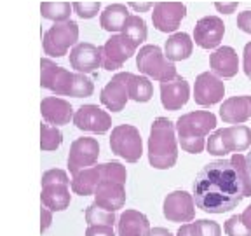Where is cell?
I'll use <instances>...</instances> for the list:
<instances>
[{"instance_id":"ac0fdd59","label":"cell","mask_w":251,"mask_h":236,"mask_svg":"<svg viewBox=\"0 0 251 236\" xmlns=\"http://www.w3.org/2000/svg\"><path fill=\"white\" fill-rule=\"evenodd\" d=\"M225 33V25L218 16H204L194 27V40L202 49H215Z\"/></svg>"},{"instance_id":"ba28073f","label":"cell","mask_w":251,"mask_h":236,"mask_svg":"<svg viewBox=\"0 0 251 236\" xmlns=\"http://www.w3.org/2000/svg\"><path fill=\"white\" fill-rule=\"evenodd\" d=\"M136 67L147 77L164 83V81H173L176 79V67L175 63L166 58L164 51L155 44H147L140 49L136 55Z\"/></svg>"},{"instance_id":"d590c367","label":"cell","mask_w":251,"mask_h":236,"mask_svg":"<svg viewBox=\"0 0 251 236\" xmlns=\"http://www.w3.org/2000/svg\"><path fill=\"white\" fill-rule=\"evenodd\" d=\"M86 236H115L112 226H87Z\"/></svg>"},{"instance_id":"d6a6232c","label":"cell","mask_w":251,"mask_h":236,"mask_svg":"<svg viewBox=\"0 0 251 236\" xmlns=\"http://www.w3.org/2000/svg\"><path fill=\"white\" fill-rule=\"evenodd\" d=\"M190 224H192V236H222V228L215 220L199 219Z\"/></svg>"},{"instance_id":"f1b7e54d","label":"cell","mask_w":251,"mask_h":236,"mask_svg":"<svg viewBox=\"0 0 251 236\" xmlns=\"http://www.w3.org/2000/svg\"><path fill=\"white\" fill-rule=\"evenodd\" d=\"M70 2H42L40 4V14L46 20L56 21V23H65L70 20L72 14Z\"/></svg>"},{"instance_id":"e575fe53","label":"cell","mask_w":251,"mask_h":236,"mask_svg":"<svg viewBox=\"0 0 251 236\" xmlns=\"http://www.w3.org/2000/svg\"><path fill=\"white\" fill-rule=\"evenodd\" d=\"M72 7H74V11L77 12L78 18H82V20H91V18H94V16H98L100 9H101V5H100V2H75V4H72Z\"/></svg>"},{"instance_id":"7a4b0ae2","label":"cell","mask_w":251,"mask_h":236,"mask_svg":"<svg viewBox=\"0 0 251 236\" xmlns=\"http://www.w3.org/2000/svg\"><path fill=\"white\" fill-rule=\"evenodd\" d=\"M40 86L59 96L87 98L94 93V83L84 74H72L49 58L40 59Z\"/></svg>"},{"instance_id":"4316f807","label":"cell","mask_w":251,"mask_h":236,"mask_svg":"<svg viewBox=\"0 0 251 236\" xmlns=\"http://www.w3.org/2000/svg\"><path fill=\"white\" fill-rule=\"evenodd\" d=\"M129 11L124 4H112L105 7V11L100 16V25L106 31H122L126 20L129 18Z\"/></svg>"},{"instance_id":"44dd1931","label":"cell","mask_w":251,"mask_h":236,"mask_svg":"<svg viewBox=\"0 0 251 236\" xmlns=\"http://www.w3.org/2000/svg\"><path fill=\"white\" fill-rule=\"evenodd\" d=\"M190 100V84L178 75L173 81L161 83V103L166 110H180Z\"/></svg>"},{"instance_id":"5b68a950","label":"cell","mask_w":251,"mask_h":236,"mask_svg":"<svg viewBox=\"0 0 251 236\" xmlns=\"http://www.w3.org/2000/svg\"><path fill=\"white\" fill-rule=\"evenodd\" d=\"M103 180H117L126 184V180H127L126 166L119 161H108L82 170L72 178V191L78 196H89Z\"/></svg>"},{"instance_id":"cb8c5ba5","label":"cell","mask_w":251,"mask_h":236,"mask_svg":"<svg viewBox=\"0 0 251 236\" xmlns=\"http://www.w3.org/2000/svg\"><path fill=\"white\" fill-rule=\"evenodd\" d=\"M220 118L227 124H243L251 119V96H230L220 107Z\"/></svg>"},{"instance_id":"2e32d148","label":"cell","mask_w":251,"mask_h":236,"mask_svg":"<svg viewBox=\"0 0 251 236\" xmlns=\"http://www.w3.org/2000/svg\"><path fill=\"white\" fill-rule=\"evenodd\" d=\"M225 96V84L213 72H202L197 75L194 84V100L201 107H211L222 102Z\"/></svg>"},{"instance_id":"8992f818","label":"cell","mask_w":251,"mask_h":236,"mask_svg":"<svg viewBox=\"0 0 251 236\" xmlns=\"http://www.w3.org/2000/svg\"><path fill=\"white\" fill-rule=\"evenodd\" d=\"M251 147V130L244 124H232L213 131L206 149L211 156L225 157L228 152L241 154Z\"/></svg>"},{"instance_id":"484cf974","label":"cell","mask_w":251,"mask_h":236,"mask_svg":"<svg viewBox=\"0 0 251 236\" xmlns=\"http://www.w3.org/2000/svg\"><path fill=\"white\" fill-rule=\"evenodd\" d=\"M194 51V40L190 39L188 33L185 31H176L173 33L164 44V55L169 61H183V59L190 58Z\"/></svg>"},{"instance_id":"d4e9b609","label":"cell","mask_w":251,"mask_h":236,"mask_svg":"<svg viewBox=\"0 0 251 236\" xmlns=\"http://www.w3.org/2000/svg\"><path fill=\"white\" fill-rule=\"evenodd\" d=\"M150 229V220L138 210H126L117 220L119 236H145Z\"/></svg>"},{"instance_id":"30bf717a","label":"cell","mask_w":251,"mask_h":236,"mask_svg":"<svg viewBox=\"0 0 251 236\" xmlns=\"http://www.w3.org/2000/svg\"><path fill=\"white\" fill-rule=\"evenodd\" d=\"M78 40V25L75 21H65V23H54L44 33L42 49L47 56L61 58L68 53L74 44Z\"/></svg>"},{"instance_id":"ab89813d","label":"cell","mask_w":251,"mask_h":236,"mask_svg":"<svg viewBox=\"0 0 251 236\" xmlns=\"http://www.w3.org/2000/svg\"><path fill=\"white\" fill-rule=\"evenodd\" d=\"M215 7L218 9L220 12H224V14H232V12L237 9V4H235V2H232V4H222V2H216Z\"/></svg>"},{"instance_id":"74e56055","label":"cell","mask_w":251,"mask_h":236,"mask_svg":"<svg viewBox=\"0 0 251 236\" xmlns=\"http://www.w3.org/2000/svg\"><path fill=\"white\" fill-rule=\"evenodd\" d=\"M243 70L246 74L248 79H251V42H248L244 46L243 51Z\"/></svg>"},{"instance_id":"3957f363","label":"cell","mask_w":251,"mask_h":236,"mask_svg":"<svg viewBox=\"0 0 251 236\" xmlns=\"http://www.w3.org/2000/svg\"><path fill=\"white\" fill-rule=\"evenodd\" d=\"M176 126L168 118H157L150 126L149 163L155 170H169L178 161Z\"/></svg>"},{"instance_id":"7bdbcfd3","label":"cell","mask_w":251,"mask_h":236,"mask_svg":"<svg viewBox=\"0 0 251 236\" xmlns=\"http://www.w3.org/2000/svg\"><path fill=\"white\" fill-rule=\"evenodd\" d=\"M176 236H192V224H190V222L181 224V228L178 229Z\"/></svg>"},{"instance_id":"83f0119b","label":"cell","mask_w":251,"mask_h":236,"mask_svg":"<svg viewBox=\"0 0 251 236\" xmlns=\"http://www.w3.org/2000/svg\"><path fill=\"white\" fill-rule=\"evenodd\" d=\"M153 94V86L145 75H129V100L138 103L150 102Z\"/></svg>"},{"instance_id":"5bb4252c","label":"cell","mask_w":251,"mask_h":236,"mask_svg":"<svg viewBox=\"0 0 251 236\" xmlns=\"http://www.w3.org/2000/svg\"><path fill=\"white\" fill-rule=\"evenodd\" d=\"M129 75L131 72H119L105 84L100 93V102L112 112L124 110L129 100Z\"/></svg>"},{"instance_id":"f35d334b","label":"cell","mask_w":251,"mask_h":236,"mask_svg":"<svg viewBox=\"0 0 251 236\" xmlns=\"http://www.w3.org/2000/svg\"><path fill=\"white\" fill-rule=\"evenodd\" d=\"M40 217H42V224H40V231L46 233L47 229H49V226H51L52 222V212L49 208H46L44 206L42 210H40Z\"/></svg>"},{"instance_id":"9a60e30c","label":"cell","mask_w":251,"mask_h":236,"mask_svg":"<svg viewBox=\"0 0 251 236\" xmlns=\"http://www.w3.org/2000/svg\"><path fill=\"white\" fill-rule=\"evenodd\" d=\"M74 124L80 131L103 135L112 128V118L108 112L101 110L98 105L87 103V105L78 107V110L74 114Z\"/></svg>"},{"instance_id":"e0dca14e","label":"cell","mask_w":251,"mask_h":236,"mask_svg":"<svg viewBox=\"0 0 251 236\" xmlns=\"http://www.w3.org/2000/svg\"><path fill=\"white\" fill-rule=\"evenodd\" d=\"M185 14H187V7L181 2H159L153 5L152 23L159 31L173 33L178 30Z\"/></svg>"},{"instance_id":"9c48e42d","label":"cell","mask_w":251,"mask_h":236,"mask_svg":"<svg viewBox=\"0 0 251 236\" xmlns=\"http://www.w3.org/2000/svg\"><path fill=\"white\" fill-rule=\"evenodd\" d=\"M110 149L115 156L122 157L127 163L140 161L143 154V140L136 126L119 124L112 130L110 137Z\"/></svg>"},{"instance_id":"8fae6325","label":"cell","mask_w":251,"mask_h":236,"mask_svg":"<svg viewBox=\"0 0 251 236\" xmlns=\"http://www.w3.org/2000/svg\"><path fill=\"white\" fill-rule=\"evenodd\" d=\"M100 156V144L96 138L89 137H80L75 138L70 146V152H68L67 166L68 172L72 175H77L82 170L91 168L96 165Z\"/></svg>"},{"instance_id":"1f68e13d","label":"cell","mask_w":251,"mask_h":236,"mask_svg":"<svg viewBox=\"0 0 251 236\" xmlns=\"http://www.w3.org/2000/svg\"><path fill=\"white\" fill-rule=\"evenodd\" d=\"M86 222L89 226H112L117 222V217L114 212H106L96 203L89 205L86 208Z\"/></svg>"},{"instance_id":"ee69618b","label":"cell","mask_w":251,"mask_h":236,"mask_svg":"<svg viewBox=\"0 0 251 236\" xmlns=\"http://www.w3.org/2000/svg\"><path fill=\"white\" fill-rule=\"evenodd\" d=\"M246 168H248V175H250V182H251V149L246 154Z\"/></svg>"},{"instance_id":"d6986e66","label":"cell","mask_w":251,"mask_h":236,"mask_svg":"<svg viewBox=\"0 0 251 236\" xmlns=\"http://www.w3.org/2000/svg\"><path fill=\"white\" fill-rule=\"evenodd\" d=\"M94 203L101 206L106 212H117L126 205L127 194H126V184L117 180H103L94 189Z\"/></svg>"},{"instance_id":"52a82bcc","label":"cell","mask_w":251,"mask_h":236,"mask_svg":"<svg viewBox=\"0 0 251 236\" xmlns=\"http://www.w3.org/2000/svg\"><path fill=\"white\" fill-rule=\"evenodd\" d=\"M70 178L65 170L52 168L44 172L42 175V194L40 200L46 208L51 212H63L72 203L70 194Z\"/></svg>"},{"instance_id":"7c38bea8","label":"cell","mask_w":251,"mask_h":236,"mask_svg":"<svg viewBox=\"0 0 251 236\" xmlns=\"http://www.w3.org/2000/svg\"><path fill=\"white\" fill-rule=\"evenodd\" d=\"M138 46L122 33L112 35L101 46V65L105 70H117L136 53Z\"/></svg>"},{"instance_id":"6da1fadb","label":"cell","mask_w":251,"mask_h":236,"mask_svg":"<svg viewBox=\"0 0 251 236\" xmlns=\"http://www.w3.org/2000/svg\"><path fill=\"white\" fill-rule=\"evenodd\" d=\"M196 206L206 213L234 210L244 198L251 196V182L246 156L234 154L230 159H216L197 173L192 185Z\"/></svg>"},{"instance_id":"60d3db41","label":"cell","mask_w":251,"mask_h":236,"mask_svg":"<svg viewBox=\"0 0 251 236\" xmlns=\"http://www.w3.org/2000/svg\"><path fill=\"white\" fill-rule=\"evenodd\" d=\"M145 236H173V235L166 228H150Z\"/></svg>"},{"instance_id":"7402d4cb","label":"cell","mask_w":251,"mask_h":236,"mask_svg":"<svg viewBox=\"0 0 251 236\" xmlns=\"http://www.w3.org/2000/svg\"><path fill=\"white\" fill-rule=\"evenodd\" d=\"M40 114L49 124L63 126L74 119V107L70 105V102L58 96H46L40 103Z\"/></svg>"},{"instance_id":"4dcf8cb0","label":"cell","mask_w":251,"mask_h":236,"mask_svg":"<svg viewBox=\"0 0 251 236\" xmlns=\"http://www.w3.org/2000/svg\"><path fill=\"white\" fill-rule=\"evenodd\" d=\"M63 144V133L58 126L40 124V149L46 152L56 150Z\"/></svg>"},{"instance_id":"f6af8a7d","label":"cell","mask_w":251,"mask_h":236,"mask_svg":"<svg viewBox=\"0 0 251 236\" xmlns=\"http://www.w3.org/2000/svg\"><path fill=\"white\" fill-rule=\"evenodd\" d=\"M131 5V7H133V9H136V11H145V9H149L150 7V4H143V5H140V4H134V2H133V4H129Z\"/></svg>"},{"instance_id":"836d02e7","label":"cell","mask_w":251,"mask_h":236,"mask_svg":"<svg viewBox=\"0 0 251 236\" xmlns=\"http://www.w3.org/2000/svg\"><path fill=\"white\" fill-rule=\"evenodd\" d=\"M227 236H251V229H248L244 226V222L241 220V215H232L230 219L225 220L224 226Z\"/></svg>"},{"instance_id":"b9f144b4","label":"cell","mask_w":251,"mask_h":236,"mask_svg":"<svg viewBox=\"0 0 251 236\" xmlns=\"http://www.w3.org/2000/svg\"><path fill=\"white\" fill-rule=\"evenodd\" d=\"M241 220H243L244 226H246L248 229H251V205H250V206H246V208H244V212L241 213Z\"/></svg>"},{"instance_id":"603a6c76","label":"cell","mask_w":251,"mask_h":236,"mask_svg":"<svg viewBox=\"0 0 251 236\" xmlns=\"http://www.w3.org/2000/svg\"><path fill=\"white\" fill-rule=\"evenodd\" d=\"M209 67H211V72L216 77H235L237 72H239V58H237L235 49L230 46L218 47L209 56Z\"/></svg>"},{"instance_id":"4fadbf2b","label":"cell","mask_w":251,"mask_h":236,"mask_svg":"<svg viewBox=\"0 0 251 236\" xmlns=\"http://www.w3.org/2000/svg\"><path fill=\"white\" fill-rule=\"evenodd\" d=\"M162 212L169 222H192L196 219V200L187 191H173L166 196Z\"/></svg>"},{"instance_id":"f546056e","label":"cell","mask_w":251,"mask_h":236,"mask_svg":"<svg viewBox=\"0 0 251 236\" xmlns=\"http://www.w3.org/2000/svg\"><path fill=\"white\" fill-rule=\"evenodd\" d=\"M122 35L133 40L136 46H140L143 40H147V23L140 16H129L122 28Z\"/></svg>"},{"instance_id":"277c9868","label":"cell","mask_w":251,"mask_h":236,"mask_svg":"<svg viewBox=\"0 0 251 236\" xmlns=\"http://www.w3.org/2000/svg\"><path fill=\"white\" fill-rule=\"evenodd\" d=\"M175 126L181 149L188 154H201L206 147V135L216 128V116L209 110H194L181 116Z\"/></svg>"},{"instance_id":"ffe728a7","label":"cell","mask_w":251,"mask_h":236,"mask_svg":"<svg viewBox=\"0 0 251 236\" xmlns=\"http://www.w3.org/2000/svg\"><path fill=\"white\" fill-rule=\"evenodd\" d=\"M70 67L78 74H93L101 67V47L80 42L70 51Z\"/></svg>"},{"instance_id":"8d00e7d4","label":"cell","mask_w":251,"mask_h":236,"mask_svg":"<svg viewBox=\"0 0 251 236\" xmlns=\"http://www.w3.org/2000/svg\"><path fill=\"white\" fill-rule=\"evenodd\" d=\"M237 28L251 35V11H243L237 16Z\"/></svg>"}]
</instances>
